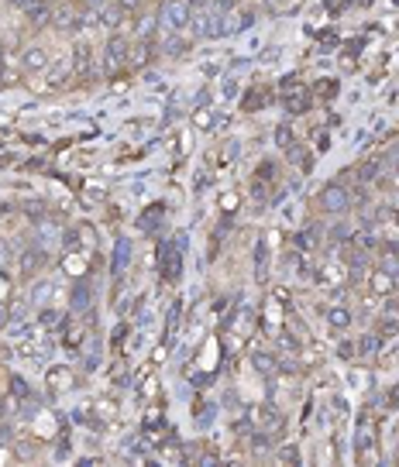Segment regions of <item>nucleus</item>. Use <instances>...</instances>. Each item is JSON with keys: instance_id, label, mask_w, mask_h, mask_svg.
<instances>
[{"instance_id": "nucleus-5", "label": "nucleus", "mask_w": 399, "mask_h": 467, "mask_svg": "<svg viewBox=\"0 0 399 467\" xmlns=\"http://www.w3.org/2000/svg\"><path fill=\"white\" fill-rule=\"evenodd\" d=\"M128 265H131V241H128V237H118L114 258H110V272H114V278H124Z\"/></svg>"}, {"instance_id": "nucleus-28", "label": "nucleus", "mask_w": 399, "mask_h": 467, "mask_svg": "<svg viewBox=\"0 0 399 467\" xmlns=\"http://www.w3.org/2000/svg\"><path fill=\"white\" fill-rule=\"evenodd\" d=\"M86 4H90V7H93V11H100V7H107V4H110V0H86Z\"/></svg>"}, {"instance_id": "nucleus-12", "label": "nucleus", "mask_w": 399, "mask_h": 467, "mask_svg": "<svg viewBox=\"0 0 399 467\" xmlns=\"http://www.w3.org/2000/svg\"><path fill=\"white\" fill-rule=\"evenodd\" d=\"M252 368L259 371V374H276L279 371V357H272V354H252Z\"/></svg>"}, {"instance_id": "nucleus-2", "label": "nucleus", "mask_w": 399, "mask_h": 467, "mask_svg": "<svg viewBox=\"0 0 399 467\" xmlns=\"http://www.w3.org/2000/svg\"><path fill=\"white\" fill-rule=\"evenodd\" d=\"M320 206H323V214H331V216L348 214V210H351V193H348L344 186H338V182H331V186L320 193Z\"/></svg>"}, {"instance_id": "nucleus-29", "label": "nucleus", "mask_w": 399, "mask_h": 467, "mask_svg": "<svg viewBox=\"0 0 399 467\" xmlns=\"http://www.w3.org/2000/svg\"><path fill=\"white\" fill-rule=\"evenodd\" d=\"M393 310H396V316H399V295H396V299L389 295V313H393Z\"/></svg>"}, {"instance_id": "nucleus-6", "label": "nucleus", "mask_w": 399, "mask_h": 467, "mask_svg": "<svg viewBox=\"0 0 399 467\" xmlns=\"http://www.w3.org/2000/svg\"><path fill=\"white\" fill-rule=\"evenodd\" d=\"M56 292H59V285H56L52 278H38V282L31 285V292H28V303H31V306H45Z\"/></svg>"}, {"instance_id": "nucleus-31", "label": "nucleus", "mask_w": 399, "mask_h": 467, "mask_svg": "<svg viewBox=\"0 0 399 467\" xmlns=\"http://www.w3.org/2000/svg\"><path fill=\"white\" fill-rule=\"evenodd\" d=\"M11 7H28V0H7Z\"/></svg>"}, {"instance_id": "nucleus-17", "label": "nucleus", "mask_w": 399, "mask_h": 467, "mask_svg": "<svg viewBox=\"0 0 399 467\" xmlns=\"http://www.w3.org/2000/svg\"><path fill=\"white\" fill-rule=\"evenodd\" d=\"M159 216H162V206H152L148 216H141V231H155V227H159Z\"/></svg>"}, {"instance_id": "nucleus-27", "label": "nucleus", "mask_w": 399, "mask_h": 467, "mask_svg": "<svg viewBox=\"0 0 399 467\" xmlns=\"http://www.w3.org/2000/svg\"><path fill=\"white\" fill-rule=\"evenodd\" d=\"M276 56H279V48H265V56H261V62H276Z\"/></svg>"}, {"instance_id": "nucleus-10", "label": "nucleus", "mask_w": 399, "mask_h": 467, "mask_svg": "<svg viewBox=\"0 0 399 467\" xmlns=\"http://www.w3.org/2000/svg\"><path fill=\"white\" fill-rule=\"evenodd\" d=\"M48 62H52V58H48L45 48H28V52H24V69H28V73H45Z\"/></svg>"}, {"instance_id": "nucleus-21", "label": "nucleus", "mask_w": 399, "mask_h": 467, "mask_svg": "<svg viewBox=\"0 0 399 467\" xmlns=\"http://www.w3.org/2000/svg\"><path fill=\"white\" fill-rule=\"evenodd\" d=\"M276 141H279L282 148H289V145H293V131H289V127H279V131H276Z\"/></svg>"}, {"instance_id": "nucleus-1", "label": "nucleus", "mask_w": 399, "mask_h": 467, "mask_svg": "<svg viewBox=\"0 0 399 467\" xmlns=\"http://www.w3.org/2000/svg\"><path fill=\"white\" fill-rule=\"evenodd\" d=\"M190 18H193V4L190 0H165L159 11L162 31H169V35H180L182 28H190Z\"/></svg>"}, {"instance_id": "nucleus-22", "label": "nucleus", "mask_w": 399, "mask_h": 467, "mask_svg": "<svg viewBox=\"0 0 399 467\" xmlns=\"http://www.w3.org/2000/svg\"><path fill=\"white\" fill-rule=\"evenodd\" d=\"M31 21H38V24H45V21H48V7H45V4H38V7H31Z\"/></svg>"}, {"instance_id": "nucleus-18", "label": "nucleus", "mask_w": 399, "mask_h": 467, "mask_svg": "<svg viewBox=\"0 0 399 467\" xmlns=\"http://www.w3.org/2000/svg\"><path fill=\"white\" fill-rule=\"evenodd\" d=\"M348 323H351L348 310H331V327H334V330H344Z\"/></svg>"}, {"instance_id": "nucleus-4", "label": "nucleus", "mask_w": 399, "mask_h": 467, "mask_svg": "<svg viewBox=\"0 0 399 467\" xmlns=\"http://www.w3.org/2000/svg\"><path fill=\"white\" fill-rule=\"evenodd\" d=\"M62 224H56V220H38L35 224V244L38 248H45V251H52V248H62Z\"/></svg>"}, {"instance_id": "nucleus-32", "label": "nucleus", "mask_w": 399, "mask_h": 467, "mask_svg": "<svg viewBox=\"0 0 399 467\" xmlns=\"http://www.w3.org/2000/svg\"><path fill=\"white\" fill-rule=\"evenodd\" d=\"M393 162H399V145H396V155H393Z\"/></svg>"}, {"instance_id": "nucleus-15", "label": "nucleus", "mask_w": 399, "mask_h": 467, "mask_svg": "<svg viewBox=\"0 0 399 467\" xmlns=\"http://www.w3.org/2000/svg\"><path fill=\"white\" fill-rule=\"evenodd\" d=\"M375 333H379L382 340H385V337H399V320L396 316H382L379 323H375Z\"/></svg>"}, {"instance_id": "nucleus-11", "label": "nucleus", "mask_w": 399, "mask_h": 467, "mask_svg": "<svg viewBox=\"0 0 399 467\" xmlns=\"http://www.w3.org/2000/svg\"><path fill=\"white\" fill-rule=\"evenodd\" d=\"M286 152H289V162H296L299 165V172H314V155H310L303 145H289Z\"/></svg>"}, {"instance_id": "nucleus-19", "label": "nucleus", "mask_w": 399, "mask_h": 467, "mask_svg": "<svg viewBox=\"0 0 399 467\" xmlns=\"http://www.w3.org/2000/svg\"><path fill=\"white\" fill-rule=\"evenodd\" d=\"M90 56H93V52H90L86 45H80V48H76V69H80V73H86V62H90Z\"/></svg>"}, {"instance_id": "nucleus-26", "label": "nucleus", "mask_w": 399, "mask_h": 467, "mask_svg": "<svg viewBox=\"0 0 399 467\" xmlns=\"http://www.w3.org/2000/svg\"><path fill=\"white\" fill-rule=\"evenodd\" d=\"M114 4H118L120 11H138L141 7V0H114Z\"/></svg>"}, {"instance_id": "nucleus-20", "label": "nucleus", "mask_w": 399, "mask_h": 467, "mask_svg": "<svg viewBox=\"0 0 399 467\" xmlns=\"http://www.w3.org/2000/svg\"><path fill=\"white\" fill-rule=\"evenodd\" d=\"M220 97H238V79H224V86H220Z\"/></svg>"}, {"instance_id": "nucleus-9", "label": "nucleus", "mask_w": 399, "mask_h": 467, "mask_svg": "<svg viewBox=\"0 0 399 467\" xmlns=\"http://www.w3.org/2000/svg\"><path fill=\"white\" fill-rule=\"evenodd\" d=\"M368 285H372V292H379V295H393V289L399 285V275H393V272H385V268H382V272L372 275V282H368Z\"/></svg>"}, {"instance_id": "nucleus-24", "label": "nucleus", "mask_w": 399, "mask_h": 467, "mask_svg": "<svg viewBox=\"0 0 399 467\" xmlns=\"http://www.w3.org/2000/svg\"><path fill=\"white\" fill-rule=\"evenodd\" d=\"M41 323H45V327L59 323V313H56V310H45V313H41Z\"/></svg>"}, {"instance_id": "nucleus-16", "label": "nucleus", "mask_w": 399, "mask_h": 467, "mask_svg": "<svg viewBox=\"0 0 399 467\" xmlns=\"http://www.w3.org/2000/svg\"><path fill=\"white\" fill-rule=\"evenodd\" d=\"M214 419H217V412H214V406H203V409H197V426H200V429H210V426H214Z\"/></svg>"}, {"instance_id": "nucleus-23", "label": "nucleus", "mask_w": 399, "mask_h": 467, "mask_svg": "<svg viewBox=\"0 0 399 467\" xmlns=\"http://www.w3.org/2000/svg\"><path fill=\"white\" fill-rule=\"evenodd\" d=\"M351 237V231L344 227V224H338V227H331V241H348Z\"/></svg>"}, {"instance_id": "nucleus-7", "label": "nucleus", "mask_w": 399, "mask_h": 467, "mask_svg": "<svg viewBox=\"0 0 399 467\" xmlns=\"http://www.w3.org/2000/svg\"><path fill=\"white\" fill-rule=\"evenodd\" d=\"M41 265H45V248H38V244L21 254V275H24V278H31L35 272H41Z\"/></svg>"}, {"instance_id": "nucleus-8", "label": "nucleus", "mask_w": 399, "mask_h": 467, "mask_svg": "<svg viewBox=\"0 0 399 467\" xmlns=\"http://www.w3.org/2000/svg\"><path fill=\"white\" fill-rule=\"evenodd\" d=\"M103 62H107V69H118V65H124V62H128V41H124V38H110V41H107V56H103Z\"/></svg>"}, {"instance_id": "nucleus-13", "label": "nucleus", "mask_w": 399, "mask_h": 467, "mask_svg": "<svg viewBox=\"0 0 399 467\" xmlns=\"http://www.w3.org/2000/svg\"><path fill=\"white\" fill-rule=\"evenodd\" d=\"M86 306H93V289H90V282H76V289H73V310H86Z\"/></svg>"}, {"instance_id": "nucleus-30", "label": "nucleus", "mask_w": 399, "mask_h": 467, "mask_svg": "<svg viewBox=\"0 0 399 467\" xmlns=\"http://www.w3.org/2000/svg\"><path fill=\"white\" fill-rule=\"evenodd\" d=\"M389 406H393V409H396V406H399V389H396V392H393V395H389Z\"/></svg>"}, {"instance_id": "nucleus-14", "label": "nucleus", "mask_w": 399, "mask_h": 467, "mask_svg": "<svg viewBox=\"0 0 399 467\" xmlns=\"http://www.w3.org/2000/svg\"><path fill=\"white\" fill-rule=\"evenodd\" d=\"M379 347H382L379 333H365V337H358V354H361V357H375Z\"/></svg>"}, {"instance_id": "nucleus-25", "label": "nucleus", "mask_w": 399, "mask_h": 467, "mask_svg": "<svg viewBox=\"0 0 399 467\" xmlns=\"http://www.w3.org/2000/svg\"><path fill=\"white\" fill-rule=\"evenodd\" d=\"M279 457H282V461H293V464H299V453H296V447H286V450H279Z\"/></svg>"}, {"instance_id": "nucleus-3", "label": "nucleus", "mask_w": 399, "mask_h": 467, "mask_svg": "<svg viewBox=\"0 0 399 467\" xmlns=\"http://www.w3.org/2000/svg\"><path fill=\"white\" fill-rule=\"evenodd\" d=\"M159 265H162V278L165 282H180L182 278V248L180 244H162L159 251Z\"/></svg>"}]
</instances>
